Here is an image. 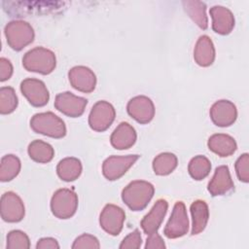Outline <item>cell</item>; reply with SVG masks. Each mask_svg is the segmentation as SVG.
Here are the masks:
<instances>
[{"mask_svg": "<svg viewBox=\"0 0 249 249\" xmlns=\"http://www.w3.org/2000/svg\"><path fill=\"white\" fill-rule=\"evenodd\" d=\"M155 193L154 186L143 180L130 182L122 192L123 201L133 211L143 210Z\"/></svg>", "mask_w": 249, "mask_h": 249, "instance_id": "obj_1", "label": "cell"}, {"mask_svg": "<svg viewBox=\"0 0 249 249\" xmlns=\"http://www.w3.org/2000/svg\"><path fill=\"white\" fill-rule=\"evenodd\" d=\"M22 65L27 71L47 75L55 68V54L47 48L36 47L25 53L22 57Z\"/></svg>", "mask_w": 249, "mask_h": 249, "instance_id": "obj_2", "label": "cell"}, {"mask_svg": "<svg viewBox=\"0 0 249 249\" xmlns=\"http://www.w3.org/2000/svg\"><path fill=\"white\" fill-rule=\"evenodd\" d=\"M30 127L36 133L53 138H62L66 134L64 122L53 112L35 114L30 120Z\"/></svg>", "mask_w": 249, "mask_h": 249, "instance_id": "obj_3", "label": "cell"}, {"mask_svg": "<svg viewBox=\"0 0 249 249\" xmlns=\"http://www.w3.org/2000/svg\"><path fill=\"white\" fill-rule=\"evenodd\" d=\"M8 45L15 51H20L34 40L32 26L24 20L17 19L8 22L4 28Z\"/></svg>", "mask_w": 249, "mask_h": 249, "instance_id": "obj_4", "label": "cell"}, {"mask_svg": "<svg viewBox=\"0 0 249 249\" xmlns=\"http://www.w3.org/2000/svg\"><path fill=\"white\" fill-rule=\"evenodd\" d=\"M78 207V196L70 189H59L52 196L51 210L53 214L59 219H68L72 217Z\"/></svg>", "mask_w": 249, "mask_h": 249, "instance_id": "obj_5", "label": "cell"}, {"mask_svg": "<svg viewBox=\"0 0 249 249\" xmlns=\"http://www.w3.org/2000/svg\"><path fill=\"white\" fill-rule=\"evenodd\" d=\"M116 117L115 108L105 100L97 101L91 108L89 116V124L95 131H104L112 124Z\"/></svg>", "mask_w": 249, "mask_h": 249, "instance_id": "obj_6", "label": "cell"}, {"mask_svg": "<svg viewBox=\"0 0 249 249\" xmlns=\"http://www.w3.org/2000/svg\"><path fill=\"white\" fill-rule=\"evenodd\" d=\"M189 230V219L184 202L177 201L165 225L163 233L168 238H178L185 235Z\"/></svg>", "mask_w": 249, "mask_h": 249, "instance_id": "obj_7", "label": "cell"}, {"mask_svg": "<svg viewBox=\"0 0 249 249\" xmlns=\"http://www.w3.org/2000/svg\"><path fill=\"white\" fill-rule=\"evenodd\" d=\"M138 159V155L111 156L103 161L102 173L110 181L117 180L124 175Z\"/></svg>", "mask_w": 249, "mask_h": 249, "instance_id": "obj_8", "label": "cell"}, {"mask_svg": "<svg viewBox=\"0 0 249 249\" xmlns=\"http://www.w3.org/2000/svg\"><path fill=\"white\" fill-rule=\"evenodd\" d=\"M1 218L8 223H18L24 217V204L21 198L14 192H6L1 196Z\"/></svg>", "mask_w": 249, "mask_h": 249, "instance_id": "obj_9", "label": "cell"}, {"mask_svg": "<svg viewBox=\"0 0 249 249\" xmlns=\"http://www.w3.org/2000/svg\"><path fill=\"white\" fill-rule=\"evenodd\" d=\"M20 91L28 102L35 107L45 106L50 98V93L45 83L39 79H24L20 83Z\"/></svg>", "mask_w": 249, "mask_h": 249, "instance_id": "obj_10", "label": "cell"}, {"mask_svg": "<svg viewBox=\"0 0 249 249\" xmlns=\"http://www.w3.org/2000/svg\"><path fill=\"white\" fill-rule=\"evenodd\" d=\"M125 220L124 211L118 205L106 204L100 213V227L111 235H118L124 226Z\"/></svg>", "mask_w": 249, "mask_h": 249, "instance_id": "obj_11", "label": "cell"}, {"mask_svg": "<svg viewBox=\"0 0 249 249\" xmlns=\"http://www.w3.org/2000/svg\"><path fill=\"white\" fill-rule=\"evenodd\" d=\"M87 104L88 100L86 98L75 95L70 91L58 93L54 99V107L62 114L71 118L83 115Z\"/></svg>", "mask_w": 249, "mask_h": 249, "instance_id": "obj_12", "label": "cell"}, {"mask_svg": "<svg viewBox=\"0 0 249 249\" xmlns=\"http://www.w3.org/2000/svg\"><path fill=\"white\" fill-rule=\"evenodd\" d=\"M126 109L128 115L140 124H148L155 116L154 103L145 95H138L131 98L127 103Z\"/></svg>", "mask_w": 249, "mask_h": 249, "instance_id": "obj_13", "label": "cell"}, {"mask_svg": "<svg viewBox=\"0 0 249 249\" xmlns=\"http://www.w3.org/2000/svg\"><path fill=\"white\" fill-rule=\"evenodd\" d=\"M71 86L82 92H91L96 86V76L91 69L87 66H74L68 72Z\"/></svg>", "mask_w": 249, "mask_h": 249, "instance_id": "obj_14", "label": "cell"}, {"mask_svg": "<svg viewBox=\"0 0 249 249\" xmlns=\"http://www.w3.org/2000/svg\"><path fill=\"white\" fill-rule=\"evenodd\" d=\"M210 118L212 122L221 127L231 125L237 118L235 105L230 100H218L210 108Z\"/></svg>", "mask_w": 249, "mask_h": 249, "instance_id": "obj_15", "label": "cell"}, {"mask_svg": "<svg viewBox=\"0 0 249 249\" xmlns=\"http://www.w3.org/2000/svg\"><path fill=\"white\" fill-rule=\"evenodd\" d=\"M167 201L160 198L156 201L150 212L144 216L140 223V226L147 235L158 232V230L160 227V224L163 221V218L167 212Z\"/></svg>", "mask_w": 249, "mask_h": 249, "instance_id": "obj_16", "label": "cell"}, {"mask_svg": "<svg viewBox=\"0 0 249 249\" xmlns=\"http://www.w3.org/2000/svg\"><path fill=\"white\" fill-rule=\"evenodd\" d=\"M234 188V184L231 177L229 167L227 165L218 166L214 172L212 179L208 183L207 190L213 196H224L230 194Z\"/></svg>", "mask_w": 249, "mask_h": 249, "instance_id": "obj_17", "label": "cell"}, {"mask_svg": "<svg viewBox=\"0 0 249 249\" xmlns=\"http://www.w3.org/2000/svg\"><path fill=\"white\" fill-rule=\"evenodd\" d=\"M213 30L221 35L229 34L234 26V17L231 10L223 6H213L210 8Z\"/></svg>", "mask_w": 249, "mask_h": 249, "instance_id": "obj_18", "label": "cell"}, {"mask_svg": "<svg viewBox=\"0 0 249 249\" xmlns=\"http://www.w3.org/2000/svg\"><path fill=\"white\" fill-rule=\"evenodd\" d=\"M137 135L134 127L128 123H121L113 131L110 141L111 145L118 150H125L134 145Z\"/></svg>", "mask_w": 249, "mask_h": 249, "instance_id": "obj_19", "label": "cell"}, {"mask_svg": "<svg viewBox=\"0 0 249 249\" xmlns=\"http://www.w3.org/2000/svg\"><path fill=\"white\" fill-rule=\"evenodd\" d=\"M195 61L202 67L211 65L215 59V48L212 40L207 35L200 36L194 50Z\"/></svg>", "mask_w": 249, "mask_h": 249, "instance_id": "obj_20", "label": "cell"}, {"mask_svg": "<svg viewBox=\"0 0 249 249\" xmlns=\"http://www.w3.org/2000/svg\"><path fill=\"white\" fill-rule=\"evenodd\" d=\"M207 145L210 151L220 157H229L232 155L237 148L235 140L225 133H216L211 135L208 139Z\"/></svg>", "mask_w": 249, "mask_h": 249, "instance_id": "obj_21", "label": "cell"}, {"mask_svg": "<svg viewBox=\"0 0 249 249\" xmlns=\"http://www.w3.org/2000/svg\"><path fill=\"white\" fill-rule=\"evenodd\" d=\"M192 214V231L193 235L200 233L206 227L209 219L208 205L204 200H195L190 207Z\"/></svg>", "mask_w": 249, "mask_h": 249, "instance_id": "obj_22", "label": "cell"}, {"mask_svg": "<svg viewBox=\"0 0 249 249\" xmlns=\"http://www.w3.org/2000/svg\"><path fill=\"white\" fill-rule=\"evenodd\" d=\"M56 172L61 180L66 182L74 181L78 179L82 173V163L77 158H65L58 162Z\"/></svg>", "mask_w": 249, "mask_h": 249, "instance_id": "obj_23", "label": "cell"}, {"mask_svg": "<svg viewBox=\"0 0 249 249\" xmlns=\"http://www.w3.org/2000/svg\"><path fill=\"white\" fill-rule=\"evenodd\" d=\"M28 155L31 160L40 163H47L51 161L54 156L53 146L42 140H34L28 145Z\"/></svg>", "mask_w": 249, "mask_h": 249, "instance_id": "obj_24", "label": "cell"}, {"mask_svg": "<svg viewBox=\"0 0 249 249\" xmlns=\"http://www.w3.org/2000/svg\"><path fill=\"white\" fill-rule=\"evenodd\" d=\"M183 7L189 17L201 29H206L208 26V18L206 16V5L201 1H183Z\"/></svg>", "mask_w": 249, "mask_h": 249, "instance_id": "obj_25", "label": "cell"}, {"mask_svg": "<svg viewBox=\"0 0 249 249\" xmlns=\"http://www.w3.org/2000/svg\"><path fill=\"white\" fill-rule=\"evenodd\" d=\"M20 160L15 155H6L1 159L0 180L8 182L13 180L20 171Z\"/></svg>", "mask_w": 249, "mask_h": 249, "instance_id": "obj_26", "label": "cell"}, {"mask_svg": "<svg viewBox=\"0 0 249 249\" xmlns=\"http://www.w3.org/2000/svg\"><path fill=\"white\" fill-rule=\"evenodd\" d=\"M177 157L172 153H161L153 160V169L157 175H168L177 166Z\"/></svg>", "mask_w": 249, "mask_h": 249, "instance_id": "obj_27", "label": "cell"}, {"mask_svg": "<svg viewBox=\"0 0 249 249\" xmlns=\"http://www.w3.org/2000/svg\"><path fill=\"white\" fill-rule=\"evenodd\" d=\"M188 170L192 178L195 180H202L210 173L211 162L206 157L198 155L190 160Z\"/></svg>", "mask_w": 249, "mask_h": 249, "instance_id": "obj_28", "label": "cell"}, {"mask_svg": "<svg viewBox=\"0 0 249 249\" xmlns=\"http://www.w3.org/2000/svg\"><path fill=\"white\" fill-rule=\"evenodd\" d=\"M18 96L11 87H2L0 89V113L7 115L13 113L18 107Z\"/></svg>", "mask_w": 249, "mask_h": 249, "instance_id": "obj_29", "label": "cell"}, {"mask_svg": "<svg viewBox=\"0 0 249 249\" xmlns=\"http://www.w3.org/2000/svg\"><path fill=\"white\" fill-rule=\"evenodd\" d=\"M7 249H28L30 241L25 232L19 230L11 231L7 235Z\"/></svg>", "mask_w": 249, "mask_h": 249, "instance_id": "obj_30", "label": "cell"}, {"mask_svg": "<svg viewBox=\"0 0 249 249\" xmlns=\"http://www.w3.org/2000/svg\"><path fill=\"white\" fill-rule=\"evenodd\" d=\"M235 171L237 178L244 182H249V155L247 153L240 156L235 161Z\"/></svg>", "mask_w": 249, "mask_h": 249, "instance_id": "obj_31", "label": "cell"}, {"mask_svg": "<svg viewBox=\"0 0 249 249\" xmlns=\"http://www.w3.org/2000/svg\"><path fill=\"white\" fill-rule=\"evenodd\" d=\"M100 247L98 239L89 233H84L80 236H78L74 243L72 244L73 249H85V248H93L97 249Z\"/></svg>", "mask_w": 249, "mask_h": 249, "instance_id": "obj_32", "label": "cell"}, {"mask_svg": "<svg viewBox=\"0 0 249 249\" xmlns=\"http://www.w3.org/2000/svg\"><path fill=\"white\" fill-rule=\"evenodd\" d=\"M142 243V237L140 234V231L138 230H134L132 232L127 234L120 244L121 249H127V248H132V249H137L140 248Z\"/></svg>", "mask_w": 249, "mask_h": 249, "instance_id": "obj_33", "label": "cell"}, {"mask_svg": "<svg viewBox=\"0 0 249 249\" xmlns=\"http://www.w3.org/2000/svg\"><path fill=\"white\" fill-rule=\"evenodd\" d=\"M13 75V65L11 61L5 57L0 58V81L5 82Z\"/></svg>", "mask_w": 249, "mask_h": 249, "instance_id": "obj_34", "label": "cell"}, {"mask_svg": "<svg viewBox=\"0 0 249 249\" xmlns=\"http://www.w3.org/2000/svg\"><path fill=\"white\" fill-rule=\"evenodd\" d=\"M145 248L146 249H155V248L162 249V248H165V244L161 236L158 232H155L148 235Z\"/></svg>", "mask_w": 249, "mask_h": 249, "instance_id": "obj_35", "label": "cell"}, {"mask_svg": "<svg viewBox=\"0 0 249 249\" xmlns=\"http://www.w3.org/2000/svg\"><path fill=\"white\" fill-rule=\"evenodd\" d=\"M37 249H58L59 244L57 243L56 239L53 237H43L38 240L36 244Z\"/></svg>", "mask_w": 249, "mask_h": 249, "instance_id": "obj_36", "label": "cell"}]
</instances>
